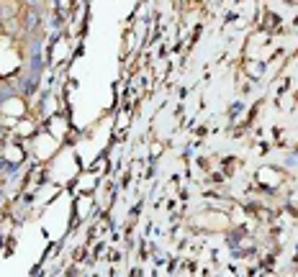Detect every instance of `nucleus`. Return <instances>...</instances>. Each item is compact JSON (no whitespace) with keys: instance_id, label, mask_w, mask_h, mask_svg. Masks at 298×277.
<instances>
[{"instance_id":"nucleus-3","label":"nucleus","mask_w":298,"mask_h":277,"mask_svg":"<svg viewBox=\"0 0 298 277\" xmlns=\"http://www.w3.org/2000/svg\"><path fill=\"white\" fill-rule=\"evenodd\" d=\"M39 72H41V54L36 52V54H31V75L39 77Z\"/></svg>"},{"instance_id":"nucleus-2","label":"nucleus","mask_w":298,"mask_h":277,"mask_svg":"<svg viewBox=\"0 0 298 277\" xmlns=\"http://www.w3.org/2000/svg\"><path fill=\"white\" fill-rule=\"evenodd\" d=\"M34 85H36V75H21V82H18V90L21 93H26V95H31L34 93Z\"/></svg>"},{"instance_id":"nucleus-1","label":"nucleus","mask_w":298,"mask_h":277,"mask_svg":"<svg viewBox=\"0 0 298 277\" xmlns=\"http://www.w3.org/2000/svg\"><path fill=\"white\" fill-rule=\"evenodd\" d=\"M24 26H26V31H34V29L39 26V8L29 6V11H26V16H24Z\"/></svg>"}]
</instances>
